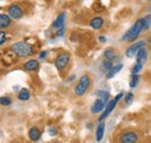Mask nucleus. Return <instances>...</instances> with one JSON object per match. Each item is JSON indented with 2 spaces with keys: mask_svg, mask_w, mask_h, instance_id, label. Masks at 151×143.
I'll return each mask as SVG.
<instances>
[{
  "mask_svg": "<svg viewBox=\"0 0 151 143\" xmlns=\"http://www.w3.org/2000/svg\"><path fill=\"white\" fill-rule=\"evenodd\" d=\"M90 85H91V78L87 74H83L80 77V79H79V83L75 87V93L79 97L84 95L86 93L87 89L90 87Z\"/></svg>",
  "mask_w": 151,
  "mask_h": 143,
  "instance_id": "obj_3",
  "label": "nucleus"
},
{
  "mask_svg": "<svg viewBox=\"0 0 151 143\" xmlns=\"http://www.w3.org/2000/svg\"><path fill=\"white\" fill-rule=\"evenodd\" d=\"M115 105H116V101H115V99L113 100H111L108 104H107V106L105 108V112L101 114V116H100V121H102L105 118H107L111 113H112V110H113L114 108H115Z\"/></svg>",
  "mask_w": 151,
  "mask_h": 143,
  "instance_id": "obj_9",
  "label": "nucleus"
},
{
  "mask_svg": "<svg viewBox=\"0 0 151 143\" xmlns=\"http://www.w3.org/2000/svg\"><path fill=\"white\" fill-rule=\"evenodd\" d=\"M28 136L29 139L33 141V142H36L41 139V130L36 128V127H33L29 129V133H28Z\"/></svg>",
  "mask_w": 151,
  "mask_h": 143,
  "instance_id": "obj_11",
  "label": "nucleus"
},
{
  "mask_svg": "<svg viewBox=\"0 0 151 143\" xmlns=\"http://www.w3.org/2000/svg\"><path fill=\"white\" fill-rule=\"evenodd\" d=\"M38 68V62L36 59H29L28 62L24 63V69L27 71H34Z\"/></svg>",
  "mask_w": 151,
  "mask_h": 143,
  "instance_id": "obj_13",
  "label": "nucleus"
},
{
  "mask_svg": "<svg viewBox=\"0 0 151 143\" xmlns=\"http://www.w3.org/2000/svg\"><path fill=\"white\" fill-rule=\"evenodd\" d=\"M136 59H137V62H138L139 64H142V65L145 64V62H147V59H148V53H147V50H145L144 47H143L142 49H139V51L137 53Z\"/></svg>",
  "mask_w": 151,
  "mask_h": 143,
  "instance_id": "obj_10",
  "label": "nucleus"
},
{
  "mask_svg": "<svg viewBox=\"0 0 151 143\" xmlns=\"http://www.w3.org/2000/svg\"><path fill=\"white\" fill-rule=\"evenodd\" d=\"M149 11H150V12H151V6H150V7H149Z\"/></svg>",
  "mask_w": 151,
  "mask_h": 143,
  "instance_id": "obj_32",
  "label": "nucleus"
},
{
  "mask_svg": "<svg viewBox=\"0 0 151 143\" xmlns=\"http://www.w3.org/2000/svg\"><path fill=\"white\" fill-rule=\"evenodd\" d=\"M104 133H105V122H100L98 128H96V134H95V137H96V141L100 142L104 137Z\"/></svg>",
  "mask_w": 151,
  "mask_h": 143,
  "instance_id": "obj_14",
  "label": "nucleus"
},
{
  "mask_svg": "<svg viewBox=\"0 0 151 143\" xmlns=\"http://www.w3.org/2000/svg\"><path fill=\"white\" fill-rule=\"evenodd\" d=\"M45 55H47V53H45V51L41 53V54H40V58H44V57H45Z\"/></svg>",
  "mask_w": 151,
  "mask_h": 143,
  "instance_id": "obj_31",
  "label": "nucleus"
},
{
  "mask_svg": "<svg viewBox=\"0 0 151 143\" xmlns=\"http://www.w3.org/2000/svg\"><path fill=\"white\" fill-rule=\"evenodd\" d=\"M64 33V29H63V27L62 28H58V32H57V36H60L62 34Z\"/></svg>",
  "mask_w": 151,
  "mask_h": 143,
  "instance_id": "obj_28",
  "label": "nucleus"
},
{
  "mask_svg": "<svg viewBox=\"0 0 151 143\" xmlns=\"http://www.w3.org/2000/svg\"><path fill=\"white\" fill-rule=\"evenodd\" d=\"M144 46H145V42H144V41H138V42H136L135 44L130 46V47L126 50V55H127L128 57H134L135 55H137V53L139 51V49H142Z\"/></svg>",
  "mask_w": 151,
  "mask_h": 143,
  "instance_id": "obj_6",
  "label": "nucleus"
},
{
  "mask_svg": "<svg viewBox=\"0 0 151 143\" xmlns=\"http://www.w3.org/2000/svg\"><path fill=\"white\" fill-rule=\"evenodd\" d=\"M5 33H4V32H1V33H0V37H1V38H0V44H1V46H2V44H4V43H5Z\"/></svg>",
  "mask_w": 151,
  "mask_h": 143,
  "instance_id": "obj_27",
  "label": "nucleus"
},
{
  "mask_svg": "<svg viewBox=\"0 0 151 143\" xmlns=\"http://www.w3.org/2000/svg\"><path fill=\"white\" fill-rule=\"evenodd\" d=\"M50 134H51V135H55V134H56V129H55V128H51V129H50Z\"/></svg>",
  "mask_w": 151,
  "mask_h": 143,
  "instance_id": "obj_30",
  "label": "nucleus"
},
{
  "mask_svg": "<svg viewBox=\"0 0 151 143\" xmlns=\"http://www.w3.org/2000/svg\"><path fill=\"white\" fill-rule=\"evenodd\" d=\"M64 19H65V13H62V14H59L58 15V18L55 20V22L52 23V26H54V28H62L63 27V23H64Z\"/></svg>",
  "mask_w": 151,
  "mask_h": 143,
  "instance_id": "obj_16",
  "label": "nucleus"
},
{
  "mask_svg": "<svg viewBox=\"0 0 151 143\" xmlns=\"http://www.w3.org/2000/svg\"><path fill=\"white\" fill-rule=\"evenodd\" d=\"M12 51L19 57H28L33 54V48L24 43V42H17L12 46Z\"/></svg>",
  "mask_w": 151,
  "mask_h": 143,
  "instance_id": "obj_2",
  "label": "nucleus"
},
{
  "mask_svg": "<svg viewBox=\"0 0 151 143\" xmlns=\"http://www.w3.org/2000/svg\"><path fill=\"white\" fill-rule=\"evenodd\" d=\"M112 68H113V62H112V61L105 59V61L102 62V65H101V70H102V71L108 72Z\"/></svg>",
  "mask_w": 151,
  "mask_h": 143,
  "instance_id": "obj_19",
  "label": "nucleus"
},
{
  "mask_svg": "<svg viewBox=\"0 0 151 143\" xmlns=\"http://www.w3.org/2000/svg\"><path fill=\"white\" fill-rule=\"evenodd\" d=\"M70 62V55L69 54H60L57 56L56 61H55V65L58 70H63L66 68V65Z\"/></svg>",
  "mask_w": 151,
  "mask_h": 143,
  "instance_id": "obj_5",
  "label": "nucleus"
},
{
  "mask_svg": "<svg viewBox=\"0 0 151 143\" xmlns=\"http://www.w3.org/2000/svg\"><path fill=\"white\" fill-rule=\"evenodd\" d=\"M144 21V30H148L151 26V15H145V18H143Z\"/></svg>",
  "mask_w": 151,
  "mask_h": 143,
  "instance_id": "obj_23",
  "label": "nucleus"
},
{
  "mask_svg": "<svg viewBox=\"0 0 151 143\" xmlns=\"http://www.w3.org/2000/svg\"><path fill=\"white\" fill-rule=\"evenodd\" d=\"M96 94H98V97H99V98L104 99L106 103H107V101H108V99H109V93H108V92H106V91H98V92H96Z\"/></svg>",
  "mask_w": 151,
  "mask_h": 143,
  "instance_id": "obj_21",
  "label": "nucleus"
},
{
  "mask_svg": "<svg viewBox=\"0 0 151 143\" xmlns=\"http://www.w3.org/2000/svg\"><path fill=\"white\" fill-rule=\"evenodd\" d=\"M137 82H138V74H137V73H132V77H130V87H132V89L136 87Z\"/></svg>",
  "mask_w": 151,
  "mask_h": 143,
  "instance_id": "obj_22",
  "label": "nucleus"
},
{
  "mask_svg": "<svg viewBox=\"0 0 151 143\" xmlns=\"http://www.w3.org/2000/svg\"><path fill=\"white\" fill-rule=\"evenodd\" d=\"M8 15L12 19H20L23 15V11L18 5H11L8 7Z\"/></svg>",
  "mask_w": 151,
  "mask_h": 143,
  "instance_id": "obj_7",
  "label": "nucleus"
},
{
  "mask_svg": "<svg viewBox=\"0 0 151 143\" xmlns=\"http://www.w3.org/2000/svg\"><path fill=\"white\" fill-rule=\"evenodd\" d=\"M107 104L108 103H106L104 99H101V98H99V99H96L94 101V104H93V106H92V113L93 114H96V113H100V112H102V109L107 106Z\"/></svg>",
  "mask_w": 151,
  "mask_h": 143,
  "instance_id": "obj_8",
  "label": "nucleus"
},
{
  "mask_svg": "<svg viewBox=\"0 0 151 143\" xmlns=\"http://www.w3.org/2000/svg\"><path fill=\"white\" fill-rule=\"evenodd\" d=\"M137 140H138V136L134 131H124L119 137L120 143H136Z\"/></svg>",
  "mask_w": 151,
  "mask_h": 143,
  "instance_id": "obj_4",
  "label": "nucleus"
},
{
  "mask_svg": "<svg viewBox=\"0 0 151 143\" xmlns=\"http://www.w3.org/2000/svg\"><path fill=\"white\" fill-rule=\"evenodd\" d=\"M9 25H11V17L6 14H1L0 15V28L1 29L7 28Z\"/></svg>",
  "mask_w": 151,
  "mask_h": 143,
  "instance_id": "obj_15",
  "label": "nucleus"
},
{
  "mask_svg": "<svg viewBox=\"0 0 151 143\" xmlns=\"http://www.w3.org/2000/svg\"><path fill=\"white\" fill-rule=\"evenodd\" d=\"M142 68H143V65H142V64H139L138 62H136L135 66L132 68V73H138V72L142 70Z\"/></svg>",
  "mask_w": 151,
  "mask_h": 143,
  "instance_id": "obj_26",
  "label": "nucleus"
},
{
  "mask_svg": "<svg viewBox=\"0 0 151 143\" xmlns=\"http://www.w3.org/2000/svg\"><path fill=\"white\" fill-rule=\"evenodd\" d=\"M99 41H100V42H102V43H105V42H106L105 36H99Z\"/></svg>",
  "mask_w": 151,
  "mask_h": 143,
  "instance_id": "obj_29",
  "label": "nucleus"
},
{
  "mask_svg": "<svg viewBox=\"0 0 151 143\" xmlns=\"http://www.w3.org/2000/svg\"><path fill=\"white\" fill-rule=\"evenodd\" d=\"M17 143H19V142H17Z\"/></svg>",
  "mask_w": 151,
  "mask_h": 143,
  "instance_id": "obj_33",
  "label": "nucleus"
},
{
  "mask_svg": "<svg viewBox=\"0 0 151 143\" xmlns=\"http://www.w3.org/2000/svg\"><path fill=\"white\" fill-rule=\"evenodd\" d=\"M104 56H105V59H108V61L113 62V59L116 57V54H115V51H114L113 49H107V50H105Z\"/></svg>",
  "mask_w": 151,
  "mask_h": 143,
  "instance_id": "obj_20",
  "label": "nucleus"
},
{
  "mask_svg": "<svg viewBox=\"0 0 151 143\" xmlns=\"http://www.w3.org/2000/svg\"><path fill=\"white\" fill-rule=\"evenodd\" d=\"M122 68H123V65H122V64H117V65L113 66V68H112L109 71L107 72V78H113L114 76H115L117 72L120 71Z\"/></svg>",
  "mask_w": 151,
  "mask_h": 143,
  "instance_id": "obj_18",
  "label": "nucleus"
},
{
  "mask_svg": "<svg viewBox=\"0 0 151 143\" xmlns=\"http://www.w3.org/2000/svg\"><path fill=\"white\" fill-rule=\"evenodd\" d=\"M18 98H19V100L26 101V100H28L30 98V93L27 89H22L19 92V94H18Z\"/></svg>",
  "mask_w": 151,
  "mask_h": 143,
  "instance_id": "obj_17",
  "label": "nucleus"
},
{
  "mask_svg": "<svg viewBox=\"0 0 151 143\" xmlns=\"http://www.w3.org/2000/svg\"><path fill=\"white\" fill-rule=\"evenodd\" d=\"M0 103H1L2 106H8V105H11L12 100L9 98H7V97H1L0 98Z\"/></svg>",
  "mask_w": 151,
  "mask_h": 143,
  "instance_id": "obj_24",
  "label": "nucleus"
},
{
  "mask_svg": "<svg viewBox=\"0 0 151 143\" xmlns=\"http://www.w3.org/2000/svg\"><path fill=\"white\" fill-rule=\"evenodd\" d=\"M132 100H134V94H132V92H128L126 94V97H124V101L127 104H130V103H132Z\"/></svg>",
  "mask_w": 151,
  "mask_h": 143,
  "instance_id": "obj_25",
  "label": "nucleus"
},
{
  "mask_svg": "<svg viewBox=\"0 0 151 143\" xmlns=\"http://www.w3.org/2000/svg\"><path fill=\"white\" fill-rule=\"evenodd\" d=\"M143 30H144V21H143V18H142L138 19L135 22V25L123 35L122 41H129V42L130 41H135Z\"/></svg>",
  "mask_w": 151,
  "mask_h": 143,
  "instance_id": "obj_1",
  "label": "nucleus"
},
{
  "mask_svg": "<svg viewBox=\"0 0 151 143\" xmlns=\"http://www.w3.org/2000/svg\"><path fill=\"white\" fill-rule=\"evenodd\" d=\"M90 26L93 29H100L104 26V19L100 18V17H95L90 21Z\"/></svg>",
  "mask_w": 151,
  "mask_h": 143,
  "instance_id": "obj_12",
  "label": "nucleus"
}]
</instances>
